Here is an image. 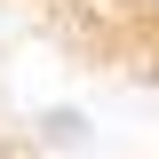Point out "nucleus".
<instances>
[{
	"label": "nucleus",
	"mask_w": 159,
	"mask_h": 159,
	"mask_svg": "<svg viewBox=\"0 0 159 159\" xmlns=\"http://www.w3.org/2000/svg\"><path fill=\"white\" fill-rule=\"evenodd\" d=\"M151 8H159V0H151Z\"/></svg>",
	"instance_id": "f257e3e1"
}]
</instances>
